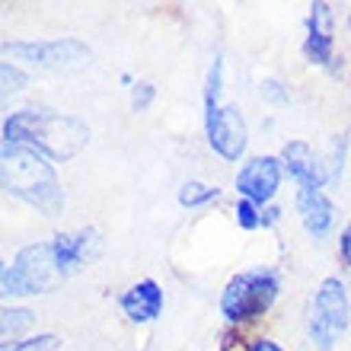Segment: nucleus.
Wrapping results in <instances>:
<instances>
[{"instance_id": "nucleus-21", "label": "nucleus", "mask_w": 351, "mask_h": 351, "mask_svg": "<svg viewBox=\"0 0 351 351\" xmlns=\"http://www.w3.org/2000/svg\"><path fill=\"white\" fill-rule=\"evenodd\" d=\"M252 351H281V348H278L271 339H259V342L252 345Z\"/></svg>"}, {"instance_id": "nucleus-4", "label": "nucleus", "mask_w": 351, "mask_h": 351, "mask_svg": "<svg viewBox=\"0 0 351 351\" xmlns=\"http://www.w3.org/2000/svg\"><path fill=\"white\" fill-rule=\"evenodd\" d=\"M278 297V278L265 268H252V271H243L227 285L221 297V313L230 319V323H246V319H256L275 304Z\"/></svg>"}, {"instance_id": "nucleus-9", "label": "nucleus", "mask_w": 351, "mask_h": 351, "mask_svg": "<svg viewBox=\"0 0 351 351\" xmlns=\"http://www.w3.org/2000/svg\"><path fill=\"white\" fill-rule=\"evenodd\" d=\"M51 250H55V262L61 268V275H74L86 262L96 256L99 250V240H96V230H80V233H61L51 240Z\"/></svg>"}, {"instance_id": "nucleus-22", "label": "nucleus", "mask_w": 351, "mask_h": 351, "mask_svg": "<svg viewBox=\"0 0 351 351\" xmlns=\"http://www.w3.org/2000/svg\"><path fill=\"white\" fill-rule=\"evenodd\" d=\"M278 217H281V211H278V208H268V211L262 214V223H265V227H271V223H278Z\"/></svg>"}, {"instance_id": "nucleus-1", "label": "nucleus", "mask_w": 351, "mask_h": 351, "mask_svg": "<svg viewBox=\"0 0 351 351\" xmlns=\"http://www.w3.org/2000/svg\"><path fill=\"white\" fill-rule=\"evenodd\" d=\"M90 128L80 119L51 109H23L3 121V144L32 147L48 160H71L86 147Z\"/></svg>"}, {"instance_id": "nucleus-15", "label": "nucleus", "mask_w": 351, "mask_h": 351, "mask_svg": "<svg viewBox=\"0 0 351 351\" xmlns=\"http://www.w3.org/2000/svg\"><path fill=\"white\" fill-rule=\"evenodd\" d=\"M217 189H211V185H202V182H185L182 189H179V204H185V208H198V204H208V202H217Z\"/></svg>"}, {"instance_id": "nucleus-20", "label": "nucleus", "mask_w": 351, "mask_h": 351, "mask_svg": "<svg viewBox=\"0 0 351 351\" xmlns=\"http://www.w3.org/2000/svg\"><path fill=\"white\" fill-rule=\"evenodd\" d=\"M339 256L351 265V221H348V227L342 230V237H339Z\"/></svg>"}, {"instance_id": "nucleus-5", "label": "nucleus", "mask_w": 351, "mask_h": 351, "mask_svg": "<svg viewBox=\"0 0 351 351\" xmlns=\"http://www.w3.org/2000/svg\"><path fill=\"white\" fill-rule=\"evenodd\" d=\"M7 58H16L23 64L42 67V71H80L90 64L93 51L77 38H55V42H10Z\"/></svg>"}, {"instance_id": "nucleus-17", "label": "nucleus", "mask_w": 351, "mask_h": 351, "mask_svg": "<svg viewBox=\"0 0 351 351\" xmlns=\"http://www.w3.org/2000/svg\"><path fill=\"white\" fill-rule=\"evenodd\" d=\"M61 339L58 335H36V339H26V342L13 345V348H3V351H58Z\"/></svg>"}, {"instance_id": "nucleus-10", "label": "nucleus", "mask_w": 351, "mask_h": 351, "mask_svg": "<svg viewBox=\"0 0 351 351\" xmlns=\"http://www.w3.org/2000/svg\"><path fill=\"white\" fill-rule=\"evenodd\" d=\"M281 160H285V169L294 176L304 189H323V182H326L323 163L316 160V154L310 150V144H304V141H291V144H285V150H281Z\"/></svg>"}, {"instance_id": "nucleus-8", "label": "nucleus", "mask_w": 351, "mask_h": 351, "mask_svg": "<svg viewBox=\"0 0 351 351\" xmlns=\"http://www.w3.org/2000/svg\"><path fill=\"white\" fill-rule=\"evenodd\" d=\"M278 182H281V163L275 157H252L237 173V192L256 204L271 202L278 192Z\"/></svg>"}, {"instance_id": "nucleus-2", "label": "nucleus", "mask_w": 351, "mask_h": 351, "mask_svg": "<svg viewBox=\"0 0 351 351\" xmlns=\"http://www.w3.org/2000/svg\"><path fill=\"white\" fill-rule=\"evenodd\" d=\"M3 189L10 195H16L32 208L55 217L64 208V195H61V182H58L55 169L32 147H10L3 144Z\"/></svg>"}, {"instance_id": "nucleus-16", "label": "nucleus", "mask_w": 351, "mask_h": 351, "mask_svg": "<svg viewBox=\"0 0 351 351\" xmlns=\"http://www.w3.org/2000/svg\"><path fill=\"white\" fill-rule=\"evenodd\" d=\"M237 223H240L243 230H256L262 223V214L259 208H256V202H250V198H240L237 202Z\"/></svg>"}, {"instance_id": "nucleus-14", "label": "nucleus", "mask_w": 351, "mask_h": 351, "mask_svg": "<svg viewBox=\"0 0 351 351\" xmlns=\"http://www.w3.org/2000/svg\"><path fill=\"white\" fill-rule=\"evenodd\" d=\"M32 323H36L32 310H7L3 313V345L7 348L19 345V335L26 332V329H32Z\"/></svg>"}, {"instance_id": "nucleus-19", "label": "nucleus", "mask_w": 351, "mask_h": 351, "mask_svg": "<svg viewBox=\"0 0 351 351\" xmlns=\"http://www.w3.org/2000/svg\"><path fill=\"white\" fill-rule=\"evenodd\" d=\"M150 99H154V86H150V84H138V86H134V93H131V109L144 112L150 106Z\"/></svg>"}, {"instance_id": "nucleus-7", "label": "nucleus", "mask_w": 351, "mask_h": 351, "mask_svg": "<svg viewBox=\"0 0 351 351\" xmlns=\"http://www.w3.org/2000/svg\"><path fill=\"white\" fill-rule=\"evenodd\" d=\"M204 128H208V144L214 154H221L223 160H240L246 150V121H243L237 106H221L204 115Z\"/></svg>"}, {"instance_id": "nucleus-13", "label": "nucleus", "mask_w": 351, "mask_h": 351, "mask_svg": "<svg viewBox=\"0 0 351 351\" xmlns=\"http://www.w3.org/2000/svg\"><path fill=\"white\" fill-rule=\"evenodd\" d=\"M306 58L313 64H326L332 58V7L313 3L310 13V36H306Z\"/></svg>"}, {"instance_id": "nucleus-12", "label": "nucleus", "mask_w": 351, "mask_h": 351, "mask_svg": "<svg viewBox=\"0 0 351 351\" xmlns=\"http://www.w3.org/2000/svg\"><path fill=\"white\" fill-rule=\"evenodd\" d=\"M297 214H300L304 227L313 233V237H326L329 227H332L335 208H332V202L326 198L323 189H300V192H297Z\"/></svg>"}, {"instance_id": "nucleus-3", "label": "nucleus", "mask_w": 351, "mask_h": 351, "mask_svg": "<svg viewBox=\"0 0 351 351\" xmlns=\"http://www.w3.org/2000/svg\"><path fill=\"white\" fill-rule=\"evenodd\" d=\"M61 268L55 262L51 243H36L16 256L13 265L3 268V294L23 297V294H48L61 281Z\"/></svg>"}, {"instance_id": "nucleus-11", "label": "nucleus", "mask_w": 351, "mask_h": 351, "mask_svg": "<svg viewBox=\"0 0 351 351\" xmlns=\"http://www.w3.org/2000/svg\"><path fill=\"white\" fill-rule=\"evenodd\" d=\"M121 310L131 323H154L163 310V291L157 281H138L121 297Z\"/></svg>"}, {"instance_id": "nucleus-18", "label": "nucleus", "mask_w": 351, "mask_h": 351, "mask_svg": "<svg viewBox=\"0 0 351 351\" xmlns=\"http://www.w3.org/2000/svg\"><path fill=\"white\" fill-rule=\"evenodd\" d=\"M26 86V74L16 67V61H3V90L7 93H16Z\"/></svg>"}, {"instance_id": "nucleus-6", "label": "nucleus", "mask_w": 351, "mask_h": 351, "mask_svg": "<svg viewBox=\"0 0 351 351\" xmlns=\"http://www.w3.org/2000/svg\"><path fill=\"white\" fill-rule=\"evenodd\" d=\"M348 323V291L339 278H326L313 297V316H310V339L319 351H329L339 332Z\"/></svg>"}]
</instances>
